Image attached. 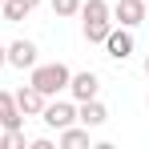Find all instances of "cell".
Returning <instances> with one entry per match:
<instances>
[{
    "label": "cell",
    "instance_id": "cell-10",
    "mask_svg": "<svg viewBox=\"0 0 149 149\" xmlns=\"http://www.w3.org/2000/svg\"><path fill=\"white\" fill-rule=\"evenodd\" d=\"M56 145H61V149H85V145H89V129H85V125L56 129Z\"/></svg>",
    "mask_w": 149,
    "mask_h": 149
},
{
    "label": "cell",
    "instance_id": "cell-18",
    "mask_svg": "<svg viewBox=\"0 0 149 149\" xmlns=\"http://www.w3.org/2000/svg\"><path fill=\"white\" fill-rule=\"evenodd\" d=\"M145 77H149V56H145Z\"/></svg>",
    "mask_w": 149,
    "mask_h": 149
},
{
    "label": "cell",
    "instance_id": "cell-13",
    "mask_svg": "<svg viewBox=\"0 0 149 149\" xmlns=\"http://www.w3.org/2000/svg\"><path fill=\"white\" fill-rule=\"evenodd\" d=\"M24 145H28L24 129H0V149H24Z\"/></svg>",
    "mask_w": 149,
    "mask_h": 149
},
{
    "label": "cell",
    "instance_id": "cell-8",
    "mask_svg": "<svg viewBox=\"0 0 149 149\" xmlns=\"http://www.w3.org/2000/svg\"><path fill=\"white\" fill-rule=\"evenodd\" d=\"M36 45H32V40H12V45H8V65H12V69H32V65H36Z\"/></svg>",
    "mask_w": 149,
    "mask_h": 149
},
{
    "label": "cell",
    "instance_id": "cell-1",
    "mask_svg": "<svg viewBox=\"0 0 149 149\" xmlns=\"http://www.w3.org/2000/svg\"><path fill=\"white\" fill-rule=\"evenodd\" d=\"M69 77H73V69L61 65V61H52V65H40V61H36V65L28 69V85L40 89L45 97H56V93L69 89Z\"/></svg>",
    "mask_w": 149,
    "mask_h": 149
},
{
    "label": "cell",
    "instance_id": "cell-5",
    "mask_svg": "<svg viewBox=\"0 0 149 149\" xmlns=\"http://www.w3.org/2000/svg\"><path fill=\"white\" fill-rule=\"evenodd\" d=\"M69 97L81 105V101H93L101 93V81H97V73H73L69 77V89H65Z\"/></svg>",
    "mask_w": 149,
    "mask_h": 149
},
{
    "label": "cell",
    "instance_id": "cell-7",
    "mask_svg": "<svg viewBox=\"0 0 149 149\" xmlns=\"http://www.w3.org/2000/svg\"><path fill=\"white\" fill-rule=\"evenodd\" d=\"M77 121L85 125V129H101V125L109 121V109H105L97 97H93V101H81V105H77Z\"/></svg>",
    "mask_w": 149,
    "mask_h": 149
},
{
    "label": "cell",
    "instance_id": "cell-6",
    "mask_svg": "<svg viewBox=\"0 0 149 149\" xmlns=\"http://www.w3.org/2000/svg\"><path fill=\"white\" fill-rule=\"evenodd\" d=\"M12 97H16V109H20L24 117H40V109H45V101H49L40 89H32V85H20Z\"/></svg>",
    "mask_w": 149,
    "mask_h": 149
},
{
    "label": "cell",
    "instance_id": "cell-9",
    "mask_svg": "<svg viewBox=\"0 0 149 149\" xmlns=\"http://www.w3.org/2000/svg\"><path fill=\"white\" fill-rule=\"evenodd\" d=\"M0 129H24V113L16 109V97L0 89Z\"/></svg>",
    "mask_w": 149,
    "mask_h": 149
},
{
    "label": "cell",
    "instance_id": "cell-20",
    "mask_svg": "<svg viewBox=\"0 0 149 149\" xmlns=\"http://www.w3.org/2000/svg\"><path fill=\"white\" fill-rule=\"evenodd\" d=\"M0 4H4V0H0Z\"/></svg>",
    "mask_w": 149,
    "mask_h": 149
},
{
    "label": "cell",
    "instance_id": "cell-19",
    "mask_svg": "<svg viewBox=\"0 0 149 149\" xmlns=\"http://www.w3.org/2000/svg\"><path fill=\"white\" fill-rule=\"evenodd\" d=\"M145 8H149V0H145Z\"/></svg>",
    "mask_w": 149,
    "mask_h": 149
},
{
    "label": "cell",
    "instance_id": "cell-15",
    "mask_svg": "<svg viewBox=\"0 0 149 149\" xmlns=\"http://www.w3.org/2000/svg\"><path fill=\"white\" fill-rule=\"evenodd\" d=\"M81 0H52V16H77Z\"/></svg>",
    "mask_w": 149,
    "mask_h": 149
},
{
    "label": "cell",
    "instance_id": "cell-2",
    "mask_svg": "<svg viewBox=\"0 0 149 149\" xmlns=\"http://www.w3.org/2000/svg\"><path fill=\"white\" fill-rule=\"evenodd\" d=\"M40 121L49 125V129H69V125H77V101H45Z\"/></svg>",
    "mask_w": 149,
    "mask_h": 149
},
{
    "label": "cell",
    "instance_id": "cell-4",
    "mask_svg": "<svg viewBox=\"0 0 149 149\" xmlns=\"http://www.w3.org/2000/svg\"><path fill=\"white\" fill-rule=\"evenodd\" d=\"M145 16H149L145 0H117L113 4V24H121V28H137Z\"/></svg>",
    "mask_w": 149,
    "mask_h": 149
},
{
    "label": "cell",
    "instance_id": "cell-17",
    "mask_svg": "<svg viewBox=\"0 0 149 149\" xmlns=\"http://www.w3.org/2000/svg\"><path fill=\"white\" fill-rule=\"evenodd\" d=\"M20 4H24V8H28V12H32V8H36V4H40V0H20Z\"/></svg>",
    "mask_w": 149,
    "mask_h": 149
},
{
    "label": "cell",
    "instance_id": "cell-14",
    "mask_svg": "<svg viewBox=\"0 0 149 149\" xmlns=\"http://www.w3.org/2000/svg\"><path fill=\"white\" fill-rule=\"evenodd\" d=\"M0 12H4V20H8V24H20V20L28 16V8L20 4V0H4V4H0Z\"/></svg>",
    "mask_w": 149,
    "mask_h": 149
},
{
    "label": "cell",
    "instance_id": "cell-16",
    "mask_svg": "<svg viewBox=\"0 0 149 149\" xmlns=\"http://www.w3.org/2000/svg\"><path fill=\"white\" fill-rule=\"evenodd\" d=\"M8 65V45H0V69Z\"/></svg>",
    "mask_w": 149,
    "mask_h": 149
},
{
    "label": "cell",
    "instance_id": "cell-11",
    "mask_svg": "<svg viewBox=\"0 0 149 149\" xmlns=\"http://www.w3.org/2000/svg\"><path fill=\"white\" fill-rule=\"evenodd\" d=\"M81 16L85 20H113V4L109 0H81Z\"/></svg>",
    "mask_w": 149,
    "mask_h": 149
},
{
    "label": "cell",
    "instance_id": "cell-12",
    "mask_svg": "<svg viewBox=\"0 0 149 149\" xmlns=\"http://www.w3.org/2000/svg\"><path fill=\"white\" fill-rule=\"evenodd\" d=\"M109 28H113V20H85V40L89 45H101L109 36Z\"/></svg>",
    "mask_w": 149,
    "mask_h": 149
},
{
    "label": "cell",
    "instance_id": "cell-3",
    "mask_svg": "<svg viewBox=\"0 0 149 149\" xmlns=\"http://www.w3.org/2000/svg\"><path fill=\"white\" fill-rule=\"evenodd\" d=\"M101 45H105V52H109L113 61H129V56H133V28L113 24V28H109V36H105Z\"/></svg>",
    "mask_w": 149,
    "mask_h": 149
}]
</instances>
